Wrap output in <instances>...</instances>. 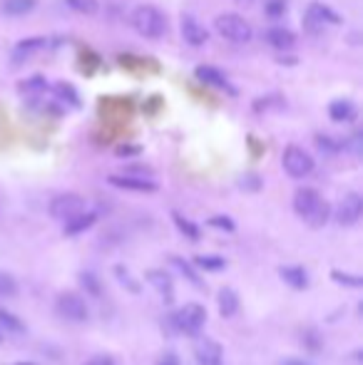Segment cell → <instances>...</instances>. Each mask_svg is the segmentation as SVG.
Instances as JSON below:
<instances>
[{
    "label": "cell",
    "instance_id": "obj_1",
    "mask_svg": "<svg viewBox=\"0 0 363 365\" xmlns=\"http://www.w3.org/2000/svg\"><path fill=\"white\" fill-rule=\"evenodd\" d=\"M294 211L306 221V224L314 226V229H321V226H324L326 221H329V216H331L329 201H326L316 189H309V186H304V189H296Z\"/></svg>",
    "mask_w": 363,
    "mask_h": 365
},
{
    "label": "cell",
    "instance_id": "obj_2",
    "mask_svg": "<svg viewBox=\"0 0 363 365\" xmlns=\"http://www.w3.org/2000/svg\"><path fill=\"white\" fill-rule=\"evenodd\" d=\"M132 28L137 30L142 38L147 40H159L167 33V18L159 8L154 5H137L132 10Z\"/></svg>",
    "mask_w": 363,
    "mask_h": 365
},
{
    "label": "cell",
    "instance_id": "obj_3",
    "mask_svg": "<svg viewBox=\"0 0 363 365\" xmlns=\"http://www.w3.org/2000/svg\"><path fill=\"white\" fill-rule=\"evenodd\" d=\"M214 30L221 35V38L229 40V43H234V45H246V43H251V38H254V30H251V25L236 13L216 15Z\"/></svg>",
    "mask_w": 363,
    "mask_h": 365
},
{
    "label": "cell",
    "instance_id": "obj_4",
    "mask_svg": "<svg viewBox=\"0 0 363 365\" xmlns=\"http://www.w3.org/2000/svg\"><path fill=\"white\" fill-rule=\"evenodd\" d=\"M172 333H184V336H196L201 331V326L206 323V311L199 303H186L184 308L174 311L167 318Z\"/></svg>",
    "mask_w": 363,
    "mask_h": 365
},
{
    "label": "cell",
    "instance_id": "obj_5",
    "mask_svg": "<svg viewBox=\"0 0 363 365\" xmlns=\"http://www.w3.org/2000/svg\"><path fill=\"white\" fill-rule=\"evenodd\" d=\"M281 164H284V171L294 179H304L314 171V157L304 149V147H286L284 157H281Z\"/></svg>",
    "mask_w": 363,
    "mask_h": 365
},
{
    "label": "cell",
    "instance_id": "obj_6",
    "mask_svg": "<svg viewBox=\"0 0 363 365\" xmlns=\"http://www.w3.org/2000/svg\"><path fill=\"white\" fill-rule=\"evenodd\" d=\"M55 308H58V313L65 318V321L83 323L90 318V308H88V303H85V298L73 291L60 293L58 301H55Z\"/></svg>",
    "mask_w": 363,
    "mask_h": 365
},
{
    "label": "cell",
    "instance_id": "obj_7",
    "mask_svg": "<svg viewBox=\"0 0 363 365\" xmlns=\"http://www.w3.org/2000/svg\"><path fill=\"white\" fill-rule=\"evenodd\" d=\"M85 211V199L80 194H73V191H65V194H58L53 201H50V216L58 221H70L73 216L83 214Z\"/></svg>",
    "mask_w": 363,
    "mask_h": 365
},
{
    "label": "cell",
    "instance_id": "obj_8",
    "mask_svg": "<svg viewBox=\"0 0 363 365\" xmlns=\"http://www.w3.org/2000/svg\"><path fill=\"white\" fill-rule=\"evenodd\" d=\"M363 214V199L359 191H349V194L341 199L339 209H336V221L341 226H354Z\"/></svg>",
    "mask_w": 363,
    "mask_h": 365
},
{
    "label": "cell",
    "instance_id": "obj_9",
    "mask_svg": "<svg viewBox=\"0 0 363 365\" xmlns=\"http://www.w3.org/2000/svg\"><path fill=\"white\" fill-rule=\"evenodd\" d=\"M179 30H182V38H184V43L189 45V48H204V45L209 43V33H206V28L189 13L182 15Z\"/></svg>",
    "mask_w": 363,
    "mask_h": 365
},
{
    "label": "cell",
    "instance_id": "obj_10",
    "mask_svg": "<svg viewBox=\"0 0 363 365\" xmlns=\"http://www.w3.org/2000/svg\"><path fill=\"white\" fill-rule=\"evenodd\" d=\"M110 184L117 186V189L125 191H140V194H149V191H157V181L147 179V176H140V174H112L110 176Z\"/></svg>",
    "mask_w": 363,
    "mask_h": 365
},
{
    "label": "cell",
    "instance_id": "obj_11",
    "mask_svg": "<svg viewBox=\"0 0 363 365\" xmlns=\"http://www.w3.org/2000/svg\"><path fill=\"white\" fill-rule=\"evenodd\" d=\"M194 75H196V80H199L201 85H206V88H214V90H229V92H231L229 80H226V75L221 73V70L209 68V65H199V68L194 70Z\"/></svg>",
    "mask_w": 363,
    "mask_h": 365
},
{
    "label": "cell",
    "instance_id": "obj_12",
    "mask_svg": "<svg viewBox=\"0 0 363 365\" xmlns=\"http://www.w3.org/2000/svg\"><path fill=\"white\" fill-rule=\"evenodd\" d=\"M306 20H309L311 25H319V28H324V25H339L341 23V18L329 8V5L316 3V0L309 5V10H306Z\"/></svg>",
    "mask_w": 363,
    "mask_h": 365
},
{
    "label": "cell",
    "instance_id": "obj_13",
    "mask_svg": "<svg viewBox=\"0 0 363 365\" xmlns=\"http://www.w3.org/2000/svg\"><path fill=\"white\" fill-rule=\"evenodd\" d=\"M194 356L199 365H221V346L211 338H204V341L196 343Z\"/></svg>",
    "mask_w": 363,
    "mask_h": 365
},
{
    "label": "cell",
    "instance_id": "obj_14",
    "mask_svg": "<svg viewBox=\"0 0 363 365\" xmlns=\"http://www.w3.org/2000/svg\"><path fill=\"white\" fill-rule=\"evenodd\" d=\"M147 283L164 298V301H172V291H174V283H172V276L167 271H159V268H152L147 271Z\"/></svg>",
    "mask_w": 363,
    "mask_h": 365
},
{
    "label": "cell",
    "instance_id": "obj_15",
    "mask_svg": "<svg viewBox=\"0 0 363 365\" xmlns=\"http://www.w3.org/2000/svg\"><path fill=\"white\" fill-rule=\"evenodd\" d=\"M266 43H269L274 50H291V48H294V43H296V35L291 33L289 28H281V25H276V28L266 30Z\"/></svg>",
    "mask_w": 363,
    "mask_h": 365
},
{
    "label": "cell",
    "instance_id": "obj_16",
    "mask_svg": "<svg viewBox=\"0 0 363 365\" xmlns=\"http://www.w3.org/2000/svg\"><path fill=\"white\" fill-rule=\"evenodd\" d=\"M279 276H281V281L289 283L296 291H304V288L309 286V273H306L304 266H281Z\"/></svg>",
    "mask_w": 363,
    "mask_h": 365
},
{
    "label": "cell",
    "instance_id": "obj_17",
    "mask_svg": "<svg viewBox=\"0 0 363 365\" xmlns=\"http://www.w3.org/2000/svg\"><path fill=\"white\" fill-rule=\"evenodd\" d=\"M45 43H48L45 38H28V40H20V43L15 45V50H13V63L18 65V63H23V60H28L30 55L40 53V50L45 48Z\"/></svg>",
    "mask_w": 363,
    "mask_h": 365
},
{
    "label": "cell",
    "instance_id": "obj_18",
    "mask_svg": "<svg viewBox=\"0 0 363 365\" xmlns=\"http://www.w3.org/2000/svg\"><path fill=\"white\" fill-rule=\"evenodd\" d=\"M98 221V214L95 211H88L85 209L83 214H78V216H73L70 221H65V234L68 236H75V234H80V231H88L90 226Z\"/></svg>",
    "mask_w": 363,
    "mask_h": 365
},
{
    "label": "cell",
    "instance_id": "obj_19",
    "mask_svg": "<svg viewBox=\"0 0 363 365\" xmlns=\"http://www.w3.org/2000/svg\"><path fill=\"white\" fill-rule=\"evenodd\" d=\"M239 311V296L234 288H221L219 291V313L221 318H231Z\"/></svg>",
    "mask_w": 363,
    "mask_h": 365
},
{
    "label": "cell",
    "instance_id": "obj_20",
    "mask_svg": "<svg viewBox=\"0 0 363 365\" xmlns=\"http://www.w3.org/2000/svg\"><path fill=\"white\" fill-rule=\"evenodd\" d=\"M329 115L334 122H351L356 117V105L351 100H336V102H331Z\"/></svg>",
    "mask_w": 363,
    "mask_h": 365
},
{
    "label": "cell",
    "instance_id": "obj_21",
    "mask_svg": "<svg viewBox=\"0 0 363 365\" xmlns=\"http://www.w3.org/2000/svg\"><path fill=\"white\" fill-rule=\"evenodd\" d=\"M5 15H13V18H20V15H28L35 10V0H3L0 5Z\"/></svg>",
    "mask_w": 363,
    "mask_h": 365
},
{
    "label": "cell",
    "instance_id": "obj_22",
    "mask_svg": "<svg viewBox=\"0 0 363 365\" xmlns=\"http://www.w3.org/2000/svg\"><path fill=\"white\" fill-rule=\"evenodd\" d=\"M172 266L174 268H179V273L186 278L189 283H194V286H201V276L194 271V266H191L189 261H184V258H179V256H172Z\"/></svg>",
    "mask_w": 363,
    "mask_h": 365
},
{
    "label": "cell",
    "instance_id": "obj_23",
    "mask_svg": "<svg viewBox=\"0 0 363 365\" xmlns=\"http://www.w3.org/2000/svg\"><path fill=\"white\" fill-rule=\"evenodd\" d=\"M45 90H48L45 78H30L20 85V95H25V97H38V95H43Z\"/></svg>",
    "mask_w": 363,
    "mask_h": 365
},
{
    "label": "cell",
    "instance_id": "obj_24",
    "mask_svg": "<svg viewBox=\"0 0 363 365\" xmlns=\"http://www.w3.org/2000/svg\"><path fill=\"white\" fill-rule=\"evenodd\" d=\"M80 286H83L90 296H102V283H100V278L95 276V273H90V271L80 273Z\"/></svg>",
    "mask_w": 363,
    "mask_h": 365
},
{
    "label": "cell",
    "instance_id": "obj_25",
    "mask_svg": "<svg viewBox=\"0 0 363 365\" xmlns=\"http://www.w3.org/2000/svg\"><path fill=\"white\" fill-rule=\"evenodd\" d=\"M70 10L80 15H95L100 10V0H65Z\"/></svg>",
    "mask_w": 363,
    "mask_h": 365
},
{
    "label": "cell",
    "instance_id": "obj_26",
    "mask_svg": "<svg viewBox=\"0 0 363 365\" xmlns=\"http://www.w3.org/2000/svg\"><path fill=\"white\" fill-rule=\"evenodd\" d=\"M0 328H3V331H8V333H23L25 323L20 321V318H15L13 313H8V311H3V308H0Z\"/></svg>",
    "mask_w": 363,
    "mask_h": 365
},
{
    "label": "cell",
    "instance_id": "obj_27",
    "mask_svg": "<svg viewBox=\"0 0 363 365\" xmlns=\"http://www.w3.org/2000/svg\"><path fill=\"white\" fill-rule=\"evenodd\" d=\"M172 219H174V224H177V229L182 231V234L189 236L191 241H196V239H199V236H201V234H199V226H194L189 219H184V216H182V214H177V211H174V214H172Z\"/></svg>",
    "mask_w": 363,
    "mask_h": 365
},
{
    "label": "cell",
    "instance_id": "obj_28",
    "mask_svg": "<svg viewBox=\"0 0 363 365\" xmlns=\"http://www.w3.org/2000/svg\"><path fill=\"white\" fill-rule=\"evenodd\" d=\"M18 293V281L10 273L0 271V298H13Z\"/></svg>",
    "mask_w": 363,
    "mask_h": 365
},
{
    "label": "cell",
    "instance_id": "obj_29",
    "mask_svg": "<svg viewBox=\"0 0 363 365\" xmlns=\"http://www.w3.org/2000/svg\"><path fill=\"white\" fill-rule=\"evenodd\" d=\"M55 95H58L60 100H68L73 107H78V92H75V90L70 88L68 83H58V85H55Z\"/></svg>",
    "mask_w": 363,
    "mask_h": 365
},
{
    "label": "cell",
    "instance_id": "obj_30",
    "mask_svg": "<svg viewBox=\"0 0 363 365\" xmlns=\"http://www.w3.org/2000/svg\"><path fill=\"white\" fill-rule=\"evenodd\" d=\"M196 263L201 268H206V271H221L224 268V258H216V256H199Z\"/></svg>",
    "mask_w": 363,
    "mask_h": 365
},
{
    "label": "cell",
    "instance_id": "obj_31",
    "mask_svg": "<svg viewBox=\"0 0 363 365\" xmlns=\"http://www.w3.org/2000/svg\"><path fill=\"white\" fill-rule=\"evenodd\" d=\"M209 226H214V229L226 231V234H231V231L236 229L234 221H231L229 216H211V219H209Z\"/></svg>",
    "mask_w": 363,
    "mask_h": 365
},
{
    "label": "cell",
    "instance_id": "obj_32",
    "mask_svg": "<svg viewBox=\"0 0 363 365\" xmlns=\"http://www.w3.org/2000/svg\"><path fill=\"white\" fill-rule=\"evenodd\" d=\"M331 278H334L336 283H346V286H354V288L361 286L359 276H349V273H341V271H331Z\"/></svg>",
    "mask_w": 363,
    "mask_h": 365
},
{
    "label": "cell",
    "instance_id": "obj_33",
    "mask_svg": "<svg viewBox=\"0 0 363 365\" xmlns=\"http://www.w3.org/2000/svg\"><path fill=\"white\" fill-rule=\"evenodd\" d=\"M115 271H117V278H120V281H122V283H127V286H130V288H132V291H135V293H137V291H140V283H137V281H135V278H132V276H130V273H127V268L117 266V268H115Z\"/></svg>",
    "mask_w": 363,
    "mask_h": 365
},
{
    "label": "cell",
    "instance_id": "obj_34",
    "mask_svg": "<svg viewBox=\"0 0 363 365\" xmlns=\"http://www.w3.org/2000/svg\"><path fill=\"white\" fill-rule=\"evenodd\" d=\"M266 13H269V15H284L286 13V0H269V3H266Z\"/></svg>",
    "mask_w": 363,
    "mask_h": 365
},
{
    "label": "cell",
    "instance_id": "obj_35",
    "mask_svg": "<svg viewBox=\"0 0 363 365\" xmlns=\"http://www.w3.org/2000/svg\"><path fill=\"white\" fill-rule=\"evenodd\" d=\"M316 142H319L321 149H329V152L339 149V144H334V139H329V137H316Z\"/></svg>",
    "mask_w": 363,
    "mask_h": 365
},
{
    "label": "cell",
    "instance_id": "obj_36",
    "mask_svg": "<svg viewBox=\"0 0 363 365\" xmlns=\"http://www.w3.org/2000/svg\"><path fill=\"white\" fill-rule=\"evenodd\" d=\"M85 365H115V361L110 356H95V358H90Z\"/></svg>",
    "mask_w": 363,
    "mask_h": 365
},
{
    "label": "cell",
    "instance_id": "obj_37",
    "mask_svg": "<svg viewBox=\"0 0 363 365\" xmlns=\"http://www.w3.org/2000/svg\"><path fill=\"white\" fill-rule=\"evenodd\" d=\"M281 365H309V363H304V361H299V358H289V361H284Z\"/></svg>",
    "mask_w": 363,
    "mask_h": 365
},
{
    "label": "cell",
    "instance_id": "obj_38",
    "mask_svg": "<svg viewBox=\"0 0 363 365\" xmlns=\"http://www.w3.org/2000/svg\"><path fill=\"white\" fill-rule=\"evenodd\" d=\"M159 365H177V361H174V358H172V356H167V358H164V361H162V363H159Z\"/></svg>",
    "mask_w": 363,
    "mask_h": 365
},
{
    "label": "cell",
    "instance_id": "obj_39",
    "mask_svg": "<svg viewBox=\"0 0 363 365\" xmlns=\"http://www.w3.org/2000/svg\"><path fill=\"white\" fill-rule=\"evenodd\" d=\"M239 3H254V0H239Z\"/></svg>",
    "mask_w": 363,
    "mask_h": 365
},
{
    "label": "cell",
    "instance_id": "obj_40",
    "mask_svg": "<svg viewBox=\"0 0 363 365\" xmlns=\"http://www.w3.org/2000/svg\"><path fill=\"white\" fill-rule=\"evenodd\" d=\"M15 365H35V363H15Z\"/></svg>",
    "mask_w": 363,
    "mask_h": 365
},
{
    "label": "cell",
    "instance_id": "obj_41",
    "mask_svg": "<svg viewBox=\"0 0 363 365\" xmlns=\"http://www.w3.org/2000/svg\"><path fill=\"white\" fill-rule=\"evenodd\" d=\"M0 338H3V336H0Z\"/></svg>",
    "mask_w": 363,
    "mask_h": 365
}]
</instances>
